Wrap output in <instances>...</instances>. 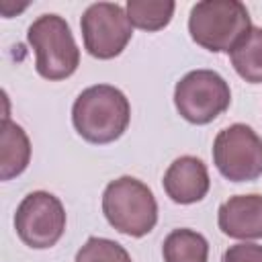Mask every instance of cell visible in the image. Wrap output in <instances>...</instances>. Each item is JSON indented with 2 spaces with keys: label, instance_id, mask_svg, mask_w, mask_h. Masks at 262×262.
Instances as JSON below:
<instances>
[{
  "label": "cell",
  "instance_id": "obj_14",
  "mask_svg": "<svg viewBox=\"0 0 262 262\" xmlns=\"http://www.w3.org/2000/svg\"><path fill=\"white\" fill-rule=\"evenodd\" d=\"M174 8L172 0H129L125 6L131 25L149 33L164 29L172 20Z\"/></svg>",
  "mask_w": 262,
  "mask_h": 262
},
{
  "label": "cell",
  "instance_id": "obj_6",
  "mask_svg": "<svg viewBox=\"0 0 262 262\" xmlns=\"http://www.w3.org/2000/svg\"><path fill=\"white\" fill-rule=\"evenodd\" d=\"M213 162L231 182H252L262 176V137L244 123L221 129L213 141Z\"/></svg>",
  "mask_w": 262,
  "mask_h": 262
},
{
  "label": "cell",
  "instance_id": "obj_4",
  "mask_svg": "<svg viewBox=\"0 0 262 262\" xmlns=\"http://www.w3.org/2000/svg\"><path fill=\"white\" fill-rule=\"evenodd\" d=\"M27 41L35 49V70L45 80H66L80 63V49L70 25L59 14H41L27 31Z\"/></svg>",
  "mask_w": 262,
  "mask_h": 262
},
{
  "label": "cell",
  "instance_id": "obj_10",
  "mask_svg": "<svg viewBox=\"0 0 262 262\" xmlns=\"http://www.w3.org/2000/svg\"><path fill=\"white\" fill-rule=\"evenodd\" d=\"M219 229L233 239L262 237V194L229 196L217 211Z\"/></svg>",
  "mask_w": 262,
  "mask_h": 262
},
{
  "label": "cell",
  "instance_id": "obj_11",
  "mask_svg": "<svg viewBox=\"0 0 262 262\" xmlns=\"http://www.w3.org/2000/svg\"><path fill=\"white\" fill-rule=\"evenodd\" d=\"M31 160V143L25 129L12 123L8 117L2 119L0 135V178L10 180L25 172Z\"/></svg>",
  "mask_w": 262,
  "mask_h": 262
},
{
  "label": "cell",
  "instance_id": "obj_9",
  "mask_svg": "<svg viewBox=\"0 0 262 262\" xmlns=\"http://www.w3.org/2000/svg\"><path fill=\"white\" fill-rule=\"evenodd\" d=\"M162 184L174 203L192 205L207 196L211 180L203 160L194 156H180L168 166Z\"/></svg>",
  "mask_w": 262,
  "mask_h": 262
},
{
  "label": "cell",
  "instance_id": "obj_8",
  "mask_svg": "<svg viewBox=\"0 0 262 262\" xmlns=\"http://www.w3.org/2000/svg\"><path fill=\"white\" fill-rule=\"evenodd\" d=\"M86 51L96 59L117 57L133 35V25L127 10L117 2L90 4L80 20Z\"/></svg>",
  "mask_w": 262,
  "mask_h": 262
},
{
  "label": "cell",
  "instance_id": "obj_7",
  "mask_svg": "<svg viewBox=\"0 0 262 262\" xmlns=\"http://www.w3.org/2000/svg\"><path fill=\"white\" fill-rule=\"evenodd\" d=\"M14 229L23 244L35 250H47L59 242L66 229V211L61 201L45 190L29 192L14 213Z\"/></svg>",
  "mask_w": 262,
  "mask_h": 262
},
{
  "label": "cell",
  "instance_id": "obj_13",
  "mask_svg": "<svg viewBox=\"0 0 262 262\" xmlns=\"http://www.w3.org/2000/svg\"><path fill=\"white\" fill-rule=\"evenodd\" d=\"M229 57L239 78L250 84H262V27H252L229 51Z\"/></svg>",
  "mask_w": 262,
  "mask_h": 262
},
{
  "label": "cell",
  "instance_id": "obj_2",
  "mask_svg": "<svg viewBox=\"0 0 262 262\" xmlns=\"http://www.w3.org/2000/svg\"><path fill=\"white\" fill-rule=\"evenodd\" d=\"M250 29V12L239 0H203L190 8L188 33L196 45L213 53H229Z\"/></svg>",
  "mask_w": 262,
  "mask_h": 262
},
{
  "label": "cell",
  "instance_id": "obj_15",
  "mask_svg": "<svg viewBox=\"0 0 262 262\" xmlns=\"http://www.w3.org/2000/svg\"><path fill=\"white\" fill-rule=\"evenodd\" d=\"M74 262H131L129 252L106 237H88L78 250Z\"/></svg>",
  "mask_w": 262,
  "mask_h": 262
},
{
  "label": "cell",
  "instance_id": "obj_16",
  "mask_svg": "<svg viewBox=\"0 0 262 262\" xmlns=\"http://www.w3.org/2000/svg\"><path fill=\"white\" fill-rule=\"evenodd\" d=\"M223 262H262V246L258 244H235L223 254Z\"/></svg>",
  "mask_w": 262,
  "mask_h": 262
},
{
  "label": "cell",
  "instance_id": "obj_1",
  "mask_svg": "<svg viewBox=\"0 0 262 262\" xmlns=\"http://www.w3.org/2000/svg\"><path fill=\"white\" fill-rule=\"evenodd\" d=\"M131 119L127 96L111 86L96 84L78 94L72 106V123L78 135L90 143H111L119 139Z\"/></svg>",
  "mask_w": 262,
  "mask_h": 262
},
{
  "label": "cell",
  "instance_id": "obj_5",
  "mask_svg": "<svg viewBox=\"0 0 262 262\" xmlns=\"http://www.w3.org/2000/svg\"><path fill=\"white\" fill-rule=\"evenodd\" d=\"M231 102L229 84L213 70H192L174 88L178 115L192 125H207L227 111Z\"/></svg>",
  "mask_w": 262,
  "mask_h": 262
},
{
  "label": "cell",
  "instance_id": "obj_12",
  "mask_svg": "<svg viewBox=\"0 0 262 262\" xmlns=\"http://www.w3.org/2000/svg\"><path fill=\"white\" fill-rule=\"evenodd\" d=\"M164 262H207L209 244L205 235L194 229H174L166 235L162 244Z\"/></svg>",
  "mask_w": 262,
  "mask_h": 262
},
{
  "label": "cell",
  "instance_id": "obj_3",
  "mask_svg": "<svg viewBox=\"0 0 262 262\" xmlns=\"http://www.w3.org/2000/svg\"><path fill=\"white\" fill-rule=\"evenodd\" d=\"M102 213L111 227L131 237L147 235L158 223L154 192L133 176H121L106 184L102 192Z\"/></svg>",
  "mask_w": 262,
  "mask_h": 262
}]
</instances>
